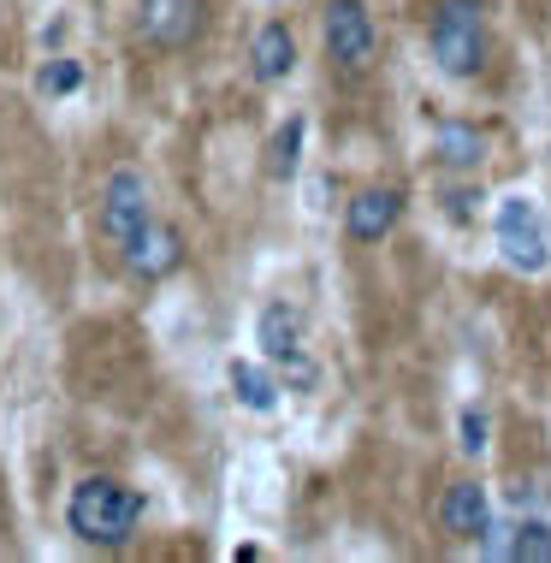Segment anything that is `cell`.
<instances>
[{"mask_svg":"<svg viewBox=\"0 0 551 563\" xmlns=\"http://www.w3.org/2000/svg\"><path fill=\"white\" fill-rule=\"evenodd\" d=\"M320 36H327V59L339 71H367L374 66V19H367L362 0H327V19H320Z\"/></svg>","mask_w":551,"mask_h":563,"instance_id":"277c9868","label":"cell"},{"mask_svg":"<svg viewBox=\"0 0 551 563\" xmlns=\"http://www.w3.org/2000/svg\"><path fill=\"white\" fill-rule=\"evenodd\" d=\"M474 202H481L474 190H451V196H445V214H451V220H469V214H474Z\"/></svg>","mask_w":551,"mask_h":563,"instance_id":"d6986e66","label":"cell"},{"mask_svg":"<svg viewBox=\"0 0 551 563\" xmlns=\"http://www.w3.org/2000/svg\"><path fill=\"white\" fill-rule=\"evenodd\" d=\"M136 12H143V36L166 54L202 36V0H136Z\"/></svg>","mask_w":551,"mask_h":563,"instance_id":"ba28073f","label":"cell"},{"mask_svg":"<svg viewBox=\"0 0 551 563\" xmlns=\"http://www.w3.org/2000/svg\"><path fill=\"white\" fill-rule=\"evenodd\" d=\"M255 344L273 368H285L290 356H302V309L297 302H262L255 314Z\"/></svg>","mask_w":551,"mask_h":563,"instance_id":"30bf717a","label":"cell"},{"mask_svg":"<svg viewBox=\"0 0 551 563\" xmlns=\"http://www.w3.org/2000/svg\"><path fill=\"white\" fill-rule=\"evenodd\" d=\"M36 84H42V96H78V89H84V59H71V54L48 59Z\"/></svg>","mask_w":551,"mask_h":563,"instance_id":"2e32d148","label":"cell"},{"mask_svg":"<svg viewBox=\"0 0 551 563\" xmlns=\"http://www.w3.org/2000/svg\"><path fill=\"white\" fill-rule=\"evenodd\" d=\"M433 148L445 166H463L469 173V166H481V155H486V136H481V125H469V119H445L433 136Z\"/></svg>","mask_w":551,"mask_h":563,"instance_id":"5bb4252c","label":"cell"},{"mask_svg":"<svg viewBox=\"0 0 551 563\" xmlns=\"http://www.w3.org/2000/svg\"><path fill=\"white\" fill-rule=\"evenodd\" d=\"M481 558H510V563H551V516H504L486 528Z\"/></svg>","mask_w":551,"mask_h":563,"instance_id":"52a82bcc","label":"cell"},{"mask_svg":"<svg viewBox=\"0 0 551 563\" xmlns=\"http://www.w3.org/2000/svg\"><path fill=\"white\" fill-rule=\"evenodd\" d=\"M427 48H433V66L445 78L469 84L486 71V54H493V30H486V7L481 0H445L433 12V30H427Z\"/></svg>","mask_w":551,"mask_h":563,"instance_id":"7a4b0ae2","label":"cell"},{"mask_svg":"<svg viewBox=\"0 0 551 563\" xmlns=\"http://www.w3.org/2000/svg\"><path fill=\"white\" fill-rule=\"evenodd\" d=\"M456 433H463V439H456V445H463V456H481V451H486V416H481V409H463Z\"/></svg>","mask_w":551,"mask_h":563,"instance_id":"e0dca14e","label":"cell"},{"mask_svg":"<svg viewBox=\"0 0 551 563\" xmlns=\"http://www.w3.org/2000/svg\"><path fill=\"white\" fill-rule=\"evenodd\" d=\"M232 391H238V404L250 409V416H273V409L285 404V386H279V374L255 368V362H232Z\"/></svg>","mask_w":551,"mask_h":563,"instance_id":"4fadbf2b","label":"cell"},{"mask_svg":"<svg viewBox=\"0 0 551 563\" xmlns=\"http://www.w3.org/2000/svg\"><path fill=\"white\" fill-rule=\"evenodd\" d=\"M148 220H155V202H148L143 173H136V166H119V173L107 178V190H101V232L113 243H131Z\"/></svg>","mask_w":551,"mask_h":563,"instance_id":"5b68a950","label":"cell"},{"mask_svg":"<svg viewBox=\"0 0 551 563\" xmlns=\"http://www.w3.org/2000/svg\"><path fill=\"white\" fill-rule=\"evenodd\" d=\"M285 379H290V386H297V391H309L315 379H320V368H315L309 356H290V362H285Z\"/></svg>","mask_w":551,"mask_h":563,"instance_id":"ac0fdd59","label":"cell"},{"mask_svg":"<svg viewBox=\"0 0 551 563\" xmlns=\"http://www.w3.org/2000/svg\"><path fill=\"white\" fill-rule=\"evenodd\" d=\"M136 522H143V493L125 486V481L89 475V481L71 486V498H66V528L84 545H101V552L125 545L136 534Z\"/></svg>","mask_w":551,"mask_h":563,"instance_id":"6da1fadb","label":"cell"},{"mask_svg":"<svg viewBox=\"0 0 551 563\" xmlns=\"http://www.w3.org/2000/svg\"><path fill=\"white\" fill-rule=\"evenodd\" d=\"M250 71H255L262 84H285L290 71H297V36H290L279 19L255 30V42H250Z\"/></svg>","mask_w":551,"mask_h":563,"instance_id":"7c38bea8","label":"cell"},{"mask_svg":"<svg viewBox=\"0 0 551 563\" xmlns=\"http://www.w3.org/2000/svg\"><path fill=\"white\" fill-rule=\"evenodd\" d=\"M397 214H404V196L397 190H362L356 202L344 208V232L356 243H379L397 225Z\"/></svg>","mask_w":551,"mask_h":563,"instance_id":"8fae6325","label":"cell"},{"mask_svg":"<svg viewBox=\"0 0 551 563\" xmlns=\"http://www.w3.org/2000/svg\"><path fill=\"white\" fill-rule=\"evenodd\" d=\"M439 528L456 540H481L493 528V498H486L481 481H451L445 498H439Z\"/></svg>","mask_w":551,"mask_h":563,"instance_id":"9c48e42d","label":"cell"},{"mask_svg":"<svg viewBox=\"0 0 551 563\" xmlns=\"http://www.w3.org/2000/svg\"><path fill=\"white\" fill-rule=\"evenodd\" d=\"M302 143H309V125L302 119H285L279 131H273V143H267V178H297V166H302Z\"/></svg>","mask_w":551,"mask_h":563,"instance_id":"9a60e30c","label":"cell"},{"mask_svg":"<svg viewBox=\"0 0 551 563\" xmlns=\"http://www.w3.org/2000/svg\"><path fill=\"white\" fill-rule=\"evenodd\" d=\"M119 262H125L131 279L161 285L166 273H178V262H184V238L173 232V225L148 220V225H143V232H136L131 243H119Z\"/></svg>","mask_w":551,"mask_h":563,"instance_id":"8992f818","label":"cell"},{"mask_svg":"<svg viewBox=\"0 0 551 563\" xmlns=\"http://www.w3.org/2000/svg\"><path fill=\"white\" fill-rule=\"evenodd\" d=\"M493 238H498V255L522 273V279H540V273L551 267V220H546V208L533 202L528 190L498 196Z\"/></svg>","mask_w":551,"mask_h":563,"instance_id":"3957f363","label":"cell"}]
</instances>
